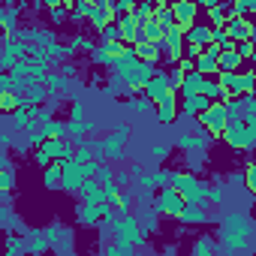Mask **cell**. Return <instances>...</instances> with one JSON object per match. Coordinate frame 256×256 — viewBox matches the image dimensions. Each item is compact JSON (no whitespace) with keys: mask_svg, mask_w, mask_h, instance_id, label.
<instances>
[{"mask_svg":"<svg viewBox=\"0 0 256 256\" xmlns=\"http://www.w3.org/2000/svg\"><path fill=\"white\" fill-rule=\"evenodd\" d=\"M136 54H139L142 60H151V64H154V60L160 58V42L145 40V42H139V46H136Z\"/></svg>","mask_w":256,"mask_h":256,"instance_id":"obj_6","label":"cell"},{"mask_svg":"<svg viewBox=\"0 0 256 256\" xmlns=\"http://www.w3.org/2000/svg\"><path fill=\"white\" fill-rule=\"evenodd\" d=\"M247 181H250V187L256 190V166H250V172H247Z\"/></svg>","mask_w":256,"mask_h":256,"instance_id":"obj_10","label":"cell"},{"mask_svg":"<svg viewBox=\"0 0 256 256\" xmlns=\"http://www.w3.org/2000/svg\"><path fill=\"white\" fill-rule=\"evenodd\" d=\"M226 30H229L232 40H250V36H253V24H250L247 18H241V16H232V18L226 22Z\"/></svg>","mask_w":256,"mask_h":256,"instance_id":"obj_4","label":"cell"},{"mask_svg":"<svg viewBox=\"0 0 256 256\" xmlns=\"http://www.w3.org/2000/svg\"><path fill=\"white\" fill-rule=\"evenodd\" d=\"M16 106H18V102H16V96H12V94L6 90V94H4V108H6V112H12Z\"/></svg>","mask_w":256,"mask_h":256,"instance_id":"obj_9","label":"cell"},{"mask_svg":"<svg viewBox=\"0 0 256 256\" xmlns=\"http://www.w3.org/2000/svg\"><path fill=\"white\" fill-rule=\"evenodd\" d=\"M163 124H169V120H175V96L169 94L166 100H160V114H157Z\"/></svg>","mask_w":256,"mask_h":256,"instance_id":"obj_8","label":"cell"},{"mask_svg":"<svg viewBox=\"0 0 256 256\" xmlns=\"http://www.w3.org/2000/svg\"><path fill=\"white\" fill-rule=\"evenodd\" d=\"M172 10H175V24H181L184 30H187V28H193V18H196V4H190V0H175Z\"/></svg>","mask_w":256,"mask_h":256,"instance_id":"obj_2","label":"cell"},{"mask_svg":"<svg viewBox=\"0 0 256 256\" xmlns=\"http://www.w3.org/2000/svg\"><path fill=\"white\" fill-rule=\"evenodd\" d=\"M187 42L208 46V42H214V30H211V28H199V24H193V28H190V34H187Z\"/></svg>","mask_w":256,"mask_h":256,"instance_id":"obj_5","label":"cell"},{"mask_svg":"<svg viewBox=\"0 0 256 256\" xmlns=\"http://www.w3.org/2000/svg\"><path fill=\"white\" fill-rule=\"evenodd\" d=\"M196 70H199V72H205V76H211V72H217V70H220V64H217V58H211L208 52H202V54L196 58Z\"/></svg>","mask_w":256,"mask_h":256,"instance_id":"obj_7","label":"cell"},{"mask_svg":"<svg viewBox=\"0 0 256 256\" xmlns=\"http://www.w3.org/2000/svg\"><path fill=\"white\" fill-rule=\"evenodd\" d=\"M145 88H148V96H151V100H157V102H160V100H166V96L172 94V88H169V76H163V72H154V76H151V82H148Z\"/></svg>","mask_w":256,"mask_h":256,"instance_id":"obj_3","label":"cell"},{"mask_svg":"<svg viewBox=\"0 0 256 256\" xmlns=\"http://www.w3.org/2000/svg\"><path fill=\"white\" fill-rule=\"evenodd\" d=\"M202 120H205V126H208V130L211 133H223L226 130V124H229V108L223 106V102H211L205 112H202Z\"/></svg>","mask_w":256,"mask_h":256,"instance_id":"obj_1","label":"cell"}]
</instances>
